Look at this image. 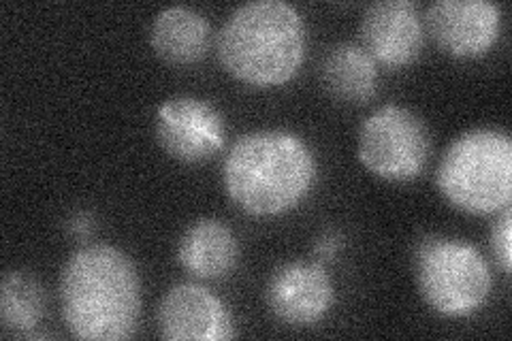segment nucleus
<instances>
[{
	"label": "nucleus",
	"mask_w": 512,
	"mask_h": 341,
	"mask_svg": "<svg viewBox=\"0 0 512 341\" xmlns=\"http://www.w3.org/2000/svg\"><path fill=\"white\" fill-rule=\"evenodd\" d=\"M158 331L169 341H227L235 337L229 307L197 284L169 288L158 303Z\"/></svg>",
	"instance_id": "1a4fd4ad"
},
{
	"label": "nucleus",
	"mask_w": 512,
	"mask_h": 341,
	"mask_svg": "<svg viewBox=\"0 0 512 341\" xmlns=\"http://www.w3.org/2000/svg\"><path fill=\"white\" fill-rule=\"evenodd\" d=\"M216 52L235 79L254 88L282 86L306 54V26L282 0H254L237 7L216 37Z\"/></svg>",
	"instance_id": "7ed1b4c3"
},
{
	"label": "nucleus",
	"mask_w": 512,
	"mask_h": 341,
	"mask_svg": "<svg viewBox=\"0 0 512 341\" xmlns=\"http://www.w3.org/2000/svg\"><path fill=\"white\" fill-rule=\"evenodd\" d=\"M431 39L455 58H480L498 41L502 9L489 0H438L425 18Z\"/></svg>",
	"instance_id": "6e6552de"
},
{
	"label": "nucleus",
	"mask_w": 512,
	"mask_h": 341,
	"mask_svg": "<svg viewBox=\"0 0 512 341\" xmlns=\"http://www.w3.org/2000/svg\"><path fill=\"white\" fill-rule=\"evenodd\" d=\"M265 299L271 314L291 327H310L331 310L335 290L318 263H286L267 282Z\"/></svg>",
	"instance_id": "9b49d317"
},
{
	"label": "nucleus",
	"mask_w": 512,
	"mask_h": 341,
	"mask_svg": "<svg viewBox=\"0 0 512 341\" xmlns=\"http://www.w3.org/2000/svg\"><path fill=\"white\" fill-rule=\"evenodd\" d=\"M414 269L423 301L440 316H472L489 299L491 269L468 241L423 237L416 246Z\"/></svg>",
	"instance_id": "39448f33"
},
{
	"label": "nucleus",
	"mask_w": 512,
	"mask_h": 341,
	"mask_svg": "<svg viewBox=\"0 0 512 341\" xmlns=\"http://www.w3.org/2000/svg\"><path fill=\"white\" fill-rule=\"evenodd\" d=\"M178 261L192 278L222 280L239 261V246L233 231L216 218L190 224L178 243Z\"/></svg>",
	"instance_id": "f8f14e48"
},
{
	"label": "nucleus",
	"mask_w": 512,
	"mask_h": 341,
	"mask_svg": "<svg viewBox=\"0 0 512 341\" xmlns=\"http://www.w3.org/2000/svg\"><path fill=\"white\" fill-rule=\"evenodd\" d=\"M150 43L158 58L175 67H186L210 52L212 26L195 9L167 7L152 22Z\"/></svg>",
	"instance_id": "ddd939ff"
},
{
	"label": "nucleus",
	"mask_w": 512,
	"mask_h": 341,
	"mask_svg": "<svg viewBox=\"0 0 512 341\" xmlns=\"http://www.w3.org/2000/svg\"><path fill=\"white\" fill-rule=\"evenodd\" d=\"M442 197L474 216L495 214L512 199V141L498 128H474L448 145L436 173Z\"/></svg>",
	"instance_id": "20e7f679"
},
{
	"label": "nucleus",
	"mask_w": 512,
	"mask_h": 341,
	"mask_svg": "<svg viewBox=\"0 0 512 341\" xmlns=\"http://www.w3.org/2000/svg\"><path fill=\"white\" fill-rule=\"evenodd\" d=\"M340 239H342V235L340 233H333V231H329V233H325L323 237H320L318 243H316V248H314L318 261H333L335 254H338L340 248H342V241Z\"/></svg>",
	"instance_id": "f3484780"
},
{
	"label": "nucleus",
	"mask_w": 512,
	"mask_h": 341,
	"mask_svg": "<svg viewBox=\"0 0 512 341\" xmlns=\"http://www.w3.org/2000/svg\"><path fill=\"white\" fill-rule=\"evenodd\" d=\"M316 156L291 131H254L239 137L224 158L229 199L250 216H280L308 197Z\"/></svg>",
	"instance_id": "f03ea898"
},
{
	"label": "nucleus",
	"mask_w": 512,
	"mask_h": 341,
	"mask_svg": "<svg viewBox=\"0 0 512 341\" xmlns=\"http://www.w3.org/2000/svg\"><path fill=\"white\" fill-rule=\"evenodd\" d=\"M92 229H94V220H92V216L88 214V211H77L75 216H71V220H69L71 235L84 239V237H88L92 233Z\"/></svg>",
	"instance_id": "a211bd4d"
},
{
	"label": "nucleus",
	"mask_w": 512,
	"mask_h": 341,
	"mask_svg": "<svg viewBox=\"0 0 512 341\" xmlns=\"http://www.w3.org/2000/svg\"><path fill=\"white\" fill-rule=\"evenodd\" d=\"M361 47L376 64L402 69L419 58L425 41L423 18L412 0H380L361 20Z\"/></svg>",
	"instance_id": "9d476101"
},
{
	"label": "nucleus",
	"mask_w": 512,
	"mask_h": 341,
	"mask_svg": "<svg viewBox=\"0 0 512 341\" xmlns=\"http://www.w3.org/2000/svg\"><path fill=\"white\" fill-rule=\"evenodd\" d=\"M60 307L73 337L120 341L141 318V278L122 250L105 243L79 248L60 273Z\"/></svg>",
	"instance_id": "f257e3e1"
},
{
	"label": "nucleus",
	"mask_w": 512,
	"mask_h": 341,
	"mask_svg": "<svg viewBox=\"0 0 512 341\" xmlns=\"http://www.w3.org/2000/svg\"><path fill=\"white\" fill-rule=\"evenodd\" d=\"M491 250L495 254V261L500 263L502 271L510 273V269H512V211H510V205L502 209V216L493 226Z\"/></svg>",
	"instance_id": "dca6fc26"
},
{
	"label": "nucleus",
	"mask_w": 512,
	"mask_h": 341,
	"mask_svg": "<svg viewBox=\"0 0 512 341\" xmlns=\"http://www.w3.org/2000/svg\"><path fill=\"white\" fill-rule=\"evenodd\" d=\"M357 154L363 167L387 182L419 177L431 154V135L421 116L402 105L376 109L359 128Z\"/></svg>",
	"instance_id": "423d86ee"
},
{
	"label": "nucleus",
	"mask_w": 512,
	"mask_h": 341,
	"mask_svg": "<svg viewBox=\"0 0 512 341\" xmlns=\"http://www.w3.org/2000/svg\"><path fill=\"white\" fill-rule=\"evenodd\" d=\"M320 81L335 101L365 105L378 90V64L361 45L340 43L320 62Z\"/></svg>",
	"instance_id": "4468645a"
},
{
	"label": "nucleus",
	"mask_w": 512,
	"mask_h": 341,
	"mask_svg": "<svg viewBox=\"0 0 512 341\" xmlns=\"http://www.w3.org/2000/svg\"><path fill=\"white\" fill-rule=\"evenodd\" d=\"M156 141L171 158L197 165L214 158L227 139L222 113L199 96H173L156 111Z\"/></svg>",
	"instance_id": "0eeeda50"
},
{
	"label": "nucleus",
	"mask_w": 512,
	"mask_h": 341,
	"mask_svg": "<svg viewBox=\"0 0 512 341\" xmlns=\"http://www.w3.org/2000/svg\"><path fill=\"white\" fill-rule=\"evenodd\" d=\"M45 316V290L24 271H9L0 286V320L13 335H30Z\"/></svg>",
	"instance_id": "2eb2a0df"
}]
</instances>
